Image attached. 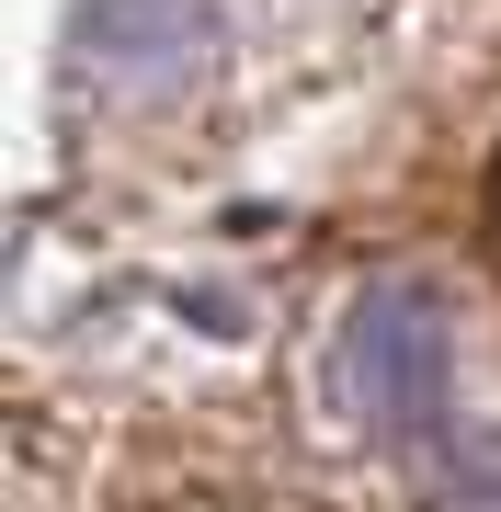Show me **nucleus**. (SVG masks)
Returning a JSON list of instances; mask_svg holds the SVG:
<instances>
[{"label": "nucleus", "instance_id": "f257e3e1", "mask_svg": "<svg viewBox=\"0 0 501 512\" xmlns=\"http://www.w3.org/2000/svg\"><path fill=\"white\" fill-rule=\"evenodd\" d=\"M490 217H501V183H490Z\"/></svg>", "mask_w": 501, "mask_h": 512}]
</instances>
